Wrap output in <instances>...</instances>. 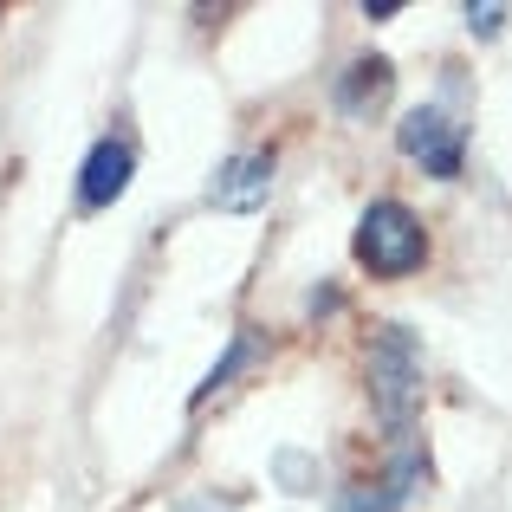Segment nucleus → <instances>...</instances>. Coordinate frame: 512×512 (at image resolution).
I'll return each mask as SVG.
<instances>
[{"label":"nucleus","instance_id":"4","mask_svg":"<svg viewBox=\"0 0 512 512\" xmlns=\"http://www.w3.org/2000/svg\"><path fill=\"white\" fill-rule=\"evenodd\" d=\"M130 169H137V150L124 137H98L85 156V175H78V208H111L130 188Z\"/></svg>","mask_w":512,"mask_h":512},{"label":"nucleus","instance_id":"1","mask_svg":"<svg viewBox=\"0 0 512 512\" xmlns=\"http://www.w3.org/2000/svg\"><path fill=\"white\" fill-rule=\"evenodd\" d=\"M370 402L396 441L409 435L415 409H422V350H415V338L402 325H383L370 344Z\"/></svg>","mask_w":512,"mask_h":512},{"label":"nucleus","instance_id":"2","mask_svg":"<svg viewBox=\"0 0 512 512\" xmlns=\"http://www.w3.org/2000/svg\"><path fill=\"white\" fill-rule=\"evenodd\" d=\"M350 247H357V266L376 273V279H402V273H415V266L428 260V234L402 201H370Z\"/></svg>","mask_w":512,"mask_h":512},{"label":"nucleus","instance_id":"6","mask_svg":"<svg viewBox=\"0 0 512 512\" xmlns=\"http://www.w3.org/2000/svg\"><path fill=\"white\" fill-rule=\"evenodd\" d=\"M383 98H389V65L383 59H357L344 72V85H338V104L357 117V111H370V104H383Z\"/></svg>","mask_w":512,"mask_h":512},{"label":"nucleus","instance_id":"9","mask_svg":"<svg viewBox=\"0 0 512 512\" xmlns=\"http://www.w3.org/2000/svg\"><path fill=\"white\" fill-rule=\"evenodd\" d=\"M350 512H396V506H389L383 493H370V500H350Z\"/></svg>","mask_w":512,"mask_h":512},{"label":"nucleus","instance_id":"3","mask_svg":"<svg viewBox=\"0 0 512 512\" xmlns=\"http://www.w3.org/2000/svg\"><path fill=\"white\" fill-rule=\"evenodd\" d=\"M402 156L409 163H422L435 182H454L461 175V163H467V137H461V124H454L448 111H435V104H422V111H409L402 117Z\"/></svg>","mask_w":512,"mask_h":512},{"label":"nucleus","instance_id":"5","mask_svg":"<svg viewBox=\"0 0 512 512\" xmlns=\"http://www.w3.org/2000/svg\"><path fill=\"white\" fill-rule=\"evenodd\" d=\"M266 188H273V156L247 150V156H227V163H221L208 201H214V208H227V214H247V208H260V201H266Z\"/></svg>","mask_w":512,"mask_h":512},{"label":"nucleus","instance_id":"8","mask_svg":"<svg viewBox=\"0 0 512 512\" xmlns=\"http://www.w3.org/2000/svg\"><path fill=\"white\" fill-rule=\"evenodd\" d=\"M500 20H506V7H467V26H474V33H500Z\"/></svg>","mask_w":512,"mask_h":512},{"label":"nucleus","instance_id":"7","mask_svg":"<svg viewBox=\"0 0 512 512\" xmlns=\"http://www.w3.org/2000/svg\"><path fill=\"white\" fill-rule=\"evenodd\" d=\"M253 357H260V338H253V331H240V338L227 344V357H221V363H214V370H208V383L195 389V409H201V402L214 396V389H227V376H234L240 363H253Z\"/></svg>","mask_w":512,"mask_h":512}]
</instances>
